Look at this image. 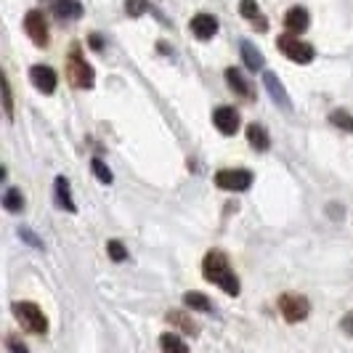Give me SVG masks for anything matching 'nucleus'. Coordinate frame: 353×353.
Masks as SVG:
<instances>
[{
	"label": "nucleus",
	"instance_id": "5",
	"mask_svg": "<svg viewBox=\"0 0 353 353\" xmlns=\"http://www.w3.org/2000/svg\"><path fill=\"white\" fill-rule=\"evenodd\" d=\"M279 311H282V316L290 321V324H298L303 319L308 316V311H311V303L305 301L303 295H295V292H284L282 298H279Z\"/></svg>",
	"mask_w": 353,
	"mask_h": 353
},
{
	"label": "nucleus",
	"instance_id": "13",
	"mask_svg": "<svg viewBox=\"0 0 353 353\" xmlns=\"http://www.w3.org/2000/svg\"><path fill=\"white\" fill-rule=\"evenodd\" d=\"M239 14L248 19L258 32H265V30H268V21H265V17L261 14L258 0H239Z\"/></svg>",
	"mask_w": 353,
	"mask_h": 353
},
{
	"label": "nucleus",
	"instance_id": "23",
	"mask_svg": "<svg viewBox=\"0 0 353 353\" xmlns=\"http://www.w3.org/2000/svg\"><path fill=\"white\" fill-rule=\"evenodd\" d=\"M90 170H93V176L99 178V181H101V183H106V186H109V183H112V181H114V176H112V170H109V168H106V162L104 159H90Z\"/></svg>",
	"mask_w": 353,
	"mask_h": 353
},
{
	"label": "nucleus",
	"instance_id": "20",
	"mask_svg": "<svg viewBox=\"0 0 353 353\" xmlns=\"http://www.w3.org/2000/svg\"><path fill=\"white\" fill-rule=\"evenodd\" d=\"M3 205H6V210L8 212H19L21 208H24V196H21V192L19 189H6V194H3Z\"/></svg>",
	"mask_w": 353,
	"mask_h": 353
},
{
	"label": "nucleus",
	"instance_id": "30",
	"mask_svg": "<svg viewBox=\"0 0 353 353\" xmlns=\"http://www.w3.org/2000/svg\"><path fill=\"white\" fill-rule=\"evenodd\" d=\"M6 345H8L14 353H27V345H24V343H19L17 337H8V340H6Z\"/></svg>",
	"mask_w": 353,
	"mask_h": 353
},
{
	"label": "nucleus",
	"instance_id": "28",
	"mask_svg": "<svg viewBox=\"0 0 353 353\" xmlns=\"http://www.w3.org/2000/svg\"><path fill=\"white\" fill-rule=\"evenodd\" d=\"M19 236H21L24 242H30V245H32L35 250H43V242H40V239H37V236L30 229H24V226H21V229H19Z\"/></svg>",
	"mask_w": 353,
	"mask_h": 353
},
{
	"label": "nucleus",
	"instance_id": "15",
	"mask_svg": "<svg viewBox=\"0 0 353 353\" xmlns=\"http://www.w3.org/2000/svg\"><path fill=\"white\" fill-rule=\"evenodd\" d=\"M308 11L301 8V6H292L287 14H284V27L290 30V32H305L308 30Z\"/></svg>",
	"mask_w": 353,
	"mask_h": 353
},
{
	"label": "nucleus",
	"instance_id": "8",
	"mask_svg": "<svg viewBox=\"0 0 353 353\" xmlns=\"http://www.w3.org/2000/svg\"><path fill=\"white\" fill-rule=\"evenodd\" d=\"M212 123L223 136H234L239 130V112L234 106H218L212 112Z\"/></svg>",
	"mask_w": 353,
	"mask_h": 353
},
{
	"label": "nucleus",
	"instance_id": "6",
	"mask_svg": "<svg viewBox=\"0 0 353 353\" xmlns=\"http://www.w3.org/2000/svg\"><path fill=\"white\" fill-rule=\"evenodd\" d=\"M215 183L223 192H248L252 186V173L250 170H218Z\"/></svg>",
	"mask_w": 353,
	"mask_h": 353
},
{
	"label": "nucleus",
	"instance_id": "1",
	"mask_svg": "<svg viewBox=\"0 0 353 353\" xmlns=\"http://www.w3.org/2000/svg\"><path fill=\"white\" fill-rule=\"evenodd\" d=\"M202 276L210 284H215V287H221L226 295H234V298L239 295V279H236V274L231 268L229 258L221 250H212V252L205 255V261H202Z\"/></svg>",
	"mask_w": 353,
	"mask_h": 353
},
{
	"label": "nucleus",
	"instance_id": "2",
	"mask_svg": "<svg viewBox=\"0 0 353 353\" xmlns=\"http://www.w3.org/2000/svg\"><path fill=\"white\" fill-rule=\"evenodd\" d=\"M67 80H70V85L80 90H88L93 88V83H96V72L90 67L88 61H85V56L80 53V48L74 46L67 56Z\"/></svg>",
	"mask_w": 353,
	"mask_h": 353
},
{
	"label": "nucleus",
	"instance_id": "29",
	"mask_svg": "<svg viewBox=\"0 0 353 353\" xmlns=\"http://www.w3.org/2000/svg\"><path fill=\"white\" fill-rule=\"evenodd\" d=\"M340 330H343L348 337H353V311H348V314L343 316V321H340Z\"/></svg>",
	"mask_w": 353,
	"mask_h": 353
},
{
	"label": "nucleus",
	"instance_id": "25",
	"mask_svg": "<svg viewBox=\"0 0 353 353\" xmlns=\"http://www.w3.org/2000/svg\"><path fill=\"white\" fill-rule=\"evenodd\" d=\"M152 8H149V3L146 0H125V14L128 17H143V14H149Z\"/></svg>",
	"mask_w": 353,
	"mask_h": 353
},
{
	"label": "nucleus",
	"instance_id": "31",
	"mask_svg": "<svg viewBox=\"0 0 353 353\" xmlns=\"http://www.w3.org/2000/svg\"><path fill=\"white\" fill-rule=\"evenodd\" d=\"M101 46H104V43H101V37H99L96 32H93V35H90V48H96V51H99Z\"/></svg>",
	"mask_w": 353,
	"mask_h": 353
},
{
	"label": "nucleus",
	"instance_id": "17",
	"mask_svg": "<svg viewBox=\"0 0 353 353\" xmlns=\"http://www.w3.org/2000/svg\"><path fill=\"white\" fill-rule=\"evenodd\" d=\"M248 141L255 152H268V146H271V136H268V130H265L263 125L252 123L248 128Z\"/></svg>",
	"mask_w": 353,
	"mask_h": 353
},
{
	"label": "nucleus",
	"instance_id": "7",
	"mask_svg": "<svg viewBox=\"0 0 353 353\" xmlns=\"http://www.w3.org/2000/svg\"><path fill=\"white\" fill-rule=\"evenodd\" d=\"M24 30H27V35L35 46H40V48L48 46V21L40 11H30L24 17Z\"/></svg>",
	"mask_w": 353,
	"mask_h": 353
},
{
	"label": "nucleus",
	"instance_id": "9",
	"mask_svg": "<svg viewBox=\"0 0 353 353\" xmlns=\"http://www.w3.org/2000/svg\"><path fill=\"white\" fill-rule=\"evenodd\" d=\"M30 80H32V85H35L40 93H46V96H51L56 85H59V77H56V72L51 67H46V64H35L32 70H30Z\"/></svg>",
	"mask_w": 353,
	"mask_h": 353
},
{
	"label": "nucleus",
	"instance_id": "27",
	"mask_svg": "<svg viewBox=\"0 0 353 353\" xmlns=\"http://www.w3.org/2000/svg\"><path fill=\"white\" fill-rule=\"evenodd\" d=\"M3 106H6V117L14 120V96H11V83H8V77H3Z\"/></svg>",
	"mask_w": 353,
	"mask_h": 353
},
{
	"label": "nucleus",
	"instance_id": "19",
	"mask_svg": "<svg viewBox=\"0 0 353 353\" xmlns=\"http://www.w3.org/2000/svg\"><path fill=\"white\" fill-rule=\"evenodd\" d=\"M183 305L192 308V311H199V314H212V311H215L212 303L208 301L202 292H186V295H183Z\"/></svg>",
	"mask_w": 353,
	"mask_h": 353
},
{
	"label": "nucleus",
	"instance_id": "4",
	"mask_svg": "<svg viewBox=\"0 0 353 353\" xmlns=\"http://www.w3.org/2000/svg\"><path fill=\"white\" fill-rule=\"evenodd\" d=\"M276 46H279V51H282L290 61H298V64H311L314 56H316L314 46L298 40V35H282L276 40Z\"/></svg>",
	"mask_w": 353,
	"mask_h": 353
},
{
	"label": "nucleus",
	"instance_id": "12",
	"mask_svg": "<svg viewBox=\"0 0 353 353\" xmlns=\"http://www.w3.org/2000/svg\"><path fill=\"white\" fill-rule=\"evenodd\" d=\"M46 3H48V8H51L59 19L74 21V19L83 17V6H80V0H46Z\"/></svg>",
	"mask_w": 353,
	"mask_h": 353
},
{
	"label": "nucleus",
	"instance_id": "16",
	"mask_svg": "<svg viewBox=\"0 0 353 353\" xmlns=\"http://www.w3.org/2000/svg\"><path fill=\"white\" fill-rule=\"evenodd\" d=\"M239 51H242V61H245V67H248L250 72L263 70V64H265L263 53L258 51V48H255L250 40H242V43H239Z\"/></svg>",
	"mask_w": 353,
	"mask_h": 353
},
{
	"label": "nucleus",
	"instance_id": "21",
	"mask_svg": "<svg viewBox=\"0 0 353 353\" xmlns=\"http://www.w3.org/2000/svg\"><path fill=\"white\" fill-rule=\"evenodd\" d=\"M168 321H170V324H176V327H181V330H183V332H189V335H194L196 332V324L186 316L183 311H170V314H168Z\"/></svg>",
	"mask_w": 353,
	"mask_h": 353
},
{
	"label": "nucleus",
	"instance_id": "10",
	"mask_svg": "<svg viewBox=\"0 0 353 353\" xmlns=\"http://www.w3.org/2000/svg\"><path fill=\"white\" fill-rule=\"evenodd\" d=\"M263 85L265 90L271 93V99L276 101V104L282 106L284 112H290L292 109V101H290V93H287V88L282 85V80L274 74V72H263Z\"/></svg>",
	"mask_w": 353,
	"mask_h": 353
},
{
	"label": "nucleus",
	"instance_id": "24",
	"mask_svg": "<svg viewBox=\"0 0 353 353\" xmlns=\"http://www.w3.org/2000/svg\"><path fill=\"white\" fill-rule=\"evenodd\" d=\"M159 348H162V351H181V353H183L189 345H186V343H183L178 335H170V332H168V335L159 337Z\"/></svg>",
	"mask_w": 353,
	"mask_h": 353
},
{
	"label": "nucleus",
	"instance_id": "11",
	"mask_svg": "<svg viewBox=\"0 0 353 353\" xmlns=\"http://www.w3.org/2000/svg\"><path fill=\"white\" fill-rule=\"evenodd\" d=\"M189 27H192L196 40H210L218 32V19L212 17V14H196Z\"/></svg>",
	"mask_w": 353,
	"mask_h": 353
},
{
	"label": "nucleus",
	"instance_id": "3",
	"mask_svg": "<svg viewBox=\"0 0 353 353\" xmlns=\"http://www.w3.org/2000/svg\"><path fill=\"white\" fill-rule=\"evenodd\" d=\"M14 316L32 335H46L48 332V319H46V314L40 311V305H35V303L30 301L14 303Z\"/></svg>",
	"mask_w": 353,
	"mask_h": 353
},
{
	"label": "nucleus",
	"instance_id": "22",
	"mask_svg": "<svg viewBox=\"0 0 353 353\" xmlns=\"http://www.w3.org/2000/svg\"><path fill=\"white\" fill-rule=\"evenodd\" d=\"M330 123L335 125V128H340V130H345V133H353V114L343 112V109H335L330 114Z\"/></svg>",
	"mask_w": 353,
	"mask_h": 353
},
{
	"label": "nucleus",
	"instance_id": "14",
	"mask_svg": "<svg viewBox=\"0 0 353 353\" xmlns=\"http://www.w3.org/2000/svg\"><path fill=\"white\" fill-rule=\"evenodd\" d=\"M53 192H56V205H59L61 210L77 212V205H74V196H72L70 181H67V178H64V176L56 178V183H53Z\"/></svg>",
	"mask_w": 353,
	"mask_h": 353
},
{
	"label": "nucleus",
	"instance_id": "26",
	"mask_svg": "<svg viewBox=\"0 0 353 353\" xmlns=\"http://www.w3.org/2000/svg\"><path fill=\"white\" fill-rule=\"evenodd\" d=\"M106 252H109V258L114 261V263H123L125 258H128V250L120 239H112V242H106Z\"/></svg>",
	"mask_w": 353,
	"mask_h": 353
},
{
	"label": "nucleus",
	"instance_id": "18",
	"mask_svg": "<svg viewBox=\"0 0 353 353\" xmlns=\"http://www.w3.org/2000/svg\"><path fill=\"white\" fill-rule=\"evenodd\" d=\"M226 83L231 85V90L234 93H239V96H245V99H250L252 96V88H250V83H248V77L242 74L239 70H226Z\"/></svg>",
	"mask_w": 353,
	"mask_h": 353
}]
</instances>
